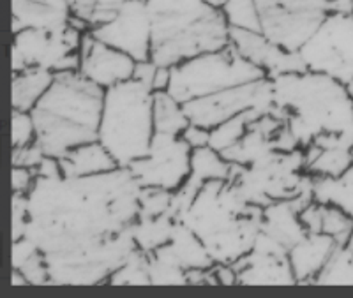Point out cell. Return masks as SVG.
Returning <instances> with one entry per match:
<instances>
[{
    "mask_svg": "<svg viewBox=\"0 0 353 298\" xmlns=\"http://www.w3.org/2000/svg\"><path fill=\"white\" fill-rule=\"evenodd\" d=\"M141 187L129 168L90 177H37L28 191V237L52 284H103L138 249L132 224Z\"/></svg>",
    "mask_w": 353,
    "mask_h": 298,
    "instance_id": "obj_1",
    "label": "cell"
},
{
    "mask_svg": "<svg viewBox=\"0 0 353 298\" xmlns=\"http://www.w3.org/2000/svg\"><path fill=\"white\" fill-rule=\"evenodd\" d=\"M105 94L80 71L55 73L48 92L30 111L36 141L46 156L62 159L72 149L99 140Z\"/></svg>",
    "mask_w": 353,
    "mask_h": 298,
    "instance_id": "obj_2",
    "label": "cell"
},
{
    "mask_svg": "<svg viewBox=\"0 0 353 298\" xmlns=\"http://www.w3.org/2000/svg\"><path fill=\"white\" fill-rule=\"evenodd\" d=\"M200 237L216 263H233L254 247L263 209L251 205L232 180H210L179 217Z\"/></svg>",
    "mask_w": 353,
    "mask_h": 298,
    "instance_id": "obj_3",
    "label": "cell"
},
{
    "mask_svg": "<svg viewBox=\"0 0 353 298\" xmlns=\"http://www.w3.org/2000/svg\"><path fill=\"white\" fill-rule=\"evenodd\" d=\"M274 96L301 149L321 134L353 141V96L341 81L314 71L281 74L274 78Z\"/></svg>",
    "mask_w": 353,
    "mask_h": 298,
    "instance_id": "obj_4",
    "label": "cell"
},
{
    "mask_svg": "<svg viewBox=\"0 0 353 298\" xmlns=\"http://www.w3.org/2000/svg\"><path fill=\"white\" fill-rule=\"evenodd\" d=\"M152 12V53L157 65H173L230 45L226 0H147Z\"/></svg>",
    "mask_w": 353,
    "mask_h": 298,
    "instance_id": "obj_5",
    "label": "cell"
},
{
    "mask_svg": "<svg viewBox=\"0 0 353 298\" xmlns=\"http://www.w3.org/2000/svg\"><path fill=\"white\" fill-rule=\"evenodd\" d=\"M154 129V89L131 80L106 89L99 141L121 168L149 153Z\"/></svg>",
    "mask_w": 353,
    "mask_h": 298,
    "instance_id": "obj_6",
    "label": "cell"
},
{
    "mask_svg": "<svg viewBox=\"0 0 353 298\" xmlns=\"http://www.w3.org/2000/svg\"><path fill=\"white\" fill-rule=\"evenodd\" d=\"M265 76V71L244 58L230 43L225 48L201 53L173 65L168 92L184 105L196 97L210 96Z\"/></svg>",
    "mask_w": 353,
    "mask_h": 298,
    "instance_id": "obj_7",
    "label": "cell"
},
{
    "mask_svg": "<svg viewBox=\"0 0 353 298\" xmlns=\"http://www.w3.org/2000/svg\"><path fill=\"white\" fill-rule=\"evenodd\" d=\"M80 28L69 21L55 28H23L12 34V71L43 67L52 73L80 71Z\"/></svg>",
    "mask_w": 353,
    "mask_h": 298,
    "instance_id": "obj_8",
    "label": "cell"
},
{
    "mask_svg": "<svg viewBox=\"0 0 353 298\" xmlns=\"http://www.w3.org/2000/svg\"><path fill=\"white\" fill-rule=\"evenodd\" d=\"M299 53L307 71L341 81L353 96V14L330 12Z\"/></svg>",
    "mask_w": 353,
    "mask_h": 298,
    "instance_id": "obj_9",
    "label": "cell"
},
{
    "mask_svg": "<svg viewBox=\"0 0 353 298\" xmlns=\"http://www.w3.org/2000/svg\"><path fill=\"white\" fill-rule=\"evenodd\" d=\"M261 32L288 52H299L332 12L330 0H256Z\"/></svg>",
    "mask_w": 353,
    "mask_h": 298,
    "instance_id": "obj_10",
    "label": "cell"
},
{
    "mask_svg": "<svg viewBox=\"0 0 353 298\" xmlns=\"http://www.w3.org/2000/svg\"><path fill=\"white\" fill-rule=\"evenodd\" d=\"M276 106L274 80L269 76L184 103L189 122L203 125L207 129H214L216 125L251 108L274 115Z\"/></svg>",
    "mask_w": 353,
    "mask_h": 298,
    "instance_id": "obj_11",
    "label": "cell"
},
{
    "mask_svg": "<svg viewBox=\"0 0 353 298\" xmlns=\"http://www.w3.org/2000/svg\"><path fill=\"white\" fill-rule=\"evenodd\" d=\"M193 149L181 134L156 133L149 153L131 162L129 169L141 187H157L175 193L184 186L191 173Z\"/></svg>",
    "mask_w": 353,
    "mask_h": 298,
    "instance_id": "obj_12",
    "label": "cell"
},
{
    "mask_svg": "<svg viewBox=\"0 0 353 298\" xmlns=\"http://www.w3.org/2000/svg\"><path fill=\"white\" fill-rule=\"evenodd\" d=\"M90 32L97 41L128 53L137 62L150 58L154 23L147 0H125L108 23Z\"/></svg>",
    "mask_w": 353,
    "mask_h": 298,
    "instance_id": "obj_13",
    "label": "cell"
},
{
    "mask_svg": "<svg viewBox=\"0 0 353 298\" xmlns=\"http://www.w3.org/2000/svg\"><path fill=\"white\" fill-rule=\"evenodd\" d=\"M230 43L239 50L244 58H248L251 64L258 65L272 80L281 74L307 71L301 53L288 52L270 41L263 32L230 28Z\"/></svg>",
    "mask_w": 353,
    "mask_h": 298,
    "instance_id": "obj_14",
    "label": "cell"
},
{
    "mask_svg": "<svg viewBox=\"0 0 353 298\" xmlns=\"http://www.w3.org/2000/svg\"><path fill=\"white\" fill-rule=\"evenodd\" d=\"M80 56V73L105 90L131 80L137 65L131 55L97 39L94 41L92 48Z\"/></svg>",
    "mask_w": 353,
    "mask_h": 298,
    "instance_id": "obj_15",
    "label": "cell"
},
{
    "mask_svg": "<svg viewBox=\"0 0 353 298\" xmlns=\"http://www.w3.org/2000/svg\"><path fill=\"white\" fill-rule=\"evenodd\" d=\"M232 266L239 274V284H297L288 253L251 249Z\"/></svg>",
    "mask_w": 353,
    "mask_h": 298,
    "instance_id": "obj_16",
    "label": "cell"
},
{
    "mask_svg": "<svg viewBox=\"0 0 353 298\" xmlns=\"http://www.w3.org/2000/svg\"><path fill=\"white\" fill-rule=\"evenodd\" d=\"M286 122L274 115H261L249 124L244 136L232 145L230 149L223 150V158L232 164L249 166L261 161L263 158L270 156L276 150L274 147V136L279 133Z\"/></svg>",
    "mask_w": 353,
    "mask_h": 298,
    "instance_id": "obj_17",
    "label": "cell"
},
{
    "mask_svg": "<svg viewBox=\"0 0 353 298\" xmlns=\"http://www.w3.org/2000/svg\"><path fill=\"white\" fill-rule=\"evenodd\" d=\"M152 254L182 266L185 272L193 268H210L216 265L200 237L182 221H176L170 242L154 251Z\"/></svg>",
    "mask_w": 353,
    "mask_h": 298,
    "instance_id": "obj_18",
    "label": "cell"
},
{
    "mask_svg": "<svg viewBox=\"0 0 353 298\" xmlns=\"http://www.w3.org/2000/svg\"><path fill=\"white\" fill-rule=\"evenodd\" d=\"M337 244L325 233H309L304 240L288 251V259L297 284H314Z\"/></svg>",
    "mask_w": 353,
    "mask_h": 298,
    "instance_id": "obj_19",
    "label": "cell"
},
{
    "mask_svg": "<svg viewBox=\"0 0 353 298\" xmlns=\"http://www.w3.org/2000/svg\"><path fill=\"white\" fill-rule=\"evenodd\" d=\"M261 231L277 240L288 251L309 235L301 222L299 210L293 205L292 200L274 202L269 206H265Z\"/></svg>",
    "mask_w": 353,
    "mask_h": 298,
    "instance_id": "obj_20",
    "label": "cell"
},
{
    "mask_svg": "<svg viewBox=\"0 0 353 298\" xmlns=\"http://www.w3.org/2000/svg\"><path fill=\"white\" fill-rule=\"evenodd\" d=\"M59 161H61L64 177H90V175L108 173V171L121 168L99 140L72 149L68 156Z\"/></svg>",
    "mask_w": 353,
    "mask_h": 298,
    "instance_id": "obj_21",
    "label": "cell"
},
{
    "mask_svg": "<svg viewBox=\"0 0 353 298\" xmlns=\"http://www.w3.org/2000/svg\"><path fill=\"white\" fill-rule=\"evenodd\" d=\"M55 73L43 67H27L12 71V109L32 111L41 97L48 92Z\"/></svg>",
    "mask_w": 353,
    "mask_h": 298,
    "instance_id": "obj_22",
    "label": "cell"
},
{
    "mask_svg": "<svg viewBox=\"0 0 353 298\" xmlns=\"http://www.w3.org/2000/svg\"><path fill=\"white\" fill-rule=\"evenodd\" d=\"M314 200L336 205L353 217V164L339 177H313Z\"/></svg>",
    "mask_w": 353,
    "mask_h": 298,
    "instance_id": "obj_23",
    "label": "cell"
},
{
    "mask_svg": "<svg viewBox=\"0 0 353 298\" xmlns=\"http://www.w3.org/2000/svg\"><path fill=\"white\" fill-rule=\"evenodd\" d=\"M176 221L179 219L170 210L166 214L157 215V217H138L132 224V237H134L138 249L147 254H152L154 251L168 244Z\"/></svg>",
    "mask_w": 353,
    "mask_h": 298,
    "instance_id": "obj_24",
    "label": "cell"
},
{
    "mask_svg": "<svg viewBox=\"0 0 353 298\" xmlns=\"http://www.w3.org/2000/svg\"><path fill=\"white\" fill-rule=\"evenodd\" d=\"M189 122L184 105L168 90L154 92V129L156 133L182 134Z\"/></svg>",
    "mask_w": 353,
    "mask_h": 298,
    "instance_id": "obj_25",
    "label": "cell"
},
{
    "mask_svg": "<svg viewBox=\"0 0 353 298\" xmlns=\"http://www.w3.org/2000/svg\"><path fill=\"white\" fill-rule=\"evenodd\" d=\"M261 115H267V113H261L260 109L251 108L248 111L241 113V115H235V117L228 118L223 124L216 125L214 129H210V143L209 145L212 149H216L217 152H223V150L230 149L232 145H235L239 140L245 134L249 124L254 120V118L261 117Z\"/></svg>",
    "mask_w": 353,
    "mask_h": 298,
    "instance_id": "obj_26",
    "label": "cell"
},
{
    "mask_svg": "<svg viewBox=\"0 0 353 298\" xmlns=\"http://www.w3.org/2000/svg\"><path fill=\"white\" fill-rule=\"evenodd\" d=\"M314 284L353 286V253L348 249V246H336L320 274L314 279Z\"/></svg>",
    "mask_w": 353,
    "mask_h": 298,
    "instance_id": "obj_27",
    "label": "cell"
},
{
    "mask_svg": "<svg viewBox=\"0 0 353 298\" xmlns=\"http://www.w3.org/2000/svg\"><path fill=\"white\" fill-rule=\"evenodd\" d=\"M352 164V149H321L316 159L305 166V173L311 177H339Z\"/></svg>",
    "mask_w": 353,
    "mask_h": 298,
    "instance_id": "obj_28",
    "label": "cell"
},
{
    "mask_svg": "<svg viewBox=\"0 0 353 298\" xmlns=\"http://www.w3.org/2000/svg\"><path fill=\"white\" fill-rule=\"evenodd\" d=\"M149 262V254L143 253L141 249H137L115 272H113L108 284H115V286H121V284H138V286H141V284H143V286L152 284V282H150Z\"/></svg>",
    "mask_w": 353,
    "mask_h": 298,
    "instance_id": "obj_29",
    "label": "cell"
},
{
    "mask_svg": "<svg viewBox=\"0 0 353 298\" xmlns=\"http://www.w3.org/2000/svg\"><path fill=\"white\" fill-rule=\"evenodd\" d=\"M226 21L230 28H244L261 32L260 11H258L256 0H226L223 6Z\"/></svg>",
    "mask_w": 353,
    "mask_h": 298,
    "instance_id": "obj_30",
    "label": "cell"
},
{
    "mask_svg": "<svg viewBox=\"0 0 353 298\" xmlns=\"http://www.w3.org/2000/svg\"><path fill=\"white\" fill-rule=\"evenodd\" d=\"M321 233L334 238L337 246H346L353 233V217L336 205H323Z\"/></svg>",
    "mask_w": 353,
    "mask_h": 298,
    "instance_id": "obj_31",
    "label": "cell"
},
{
    "mask_svg": "<svg viewBox=\"0 0 353 298\" xmlns=\"http://www.w3.org/2000/svg\"><path fill=\"white\" fill-rule=\"evenodd\" d=\"M172 191L157 189V187H143L140 198V214L138 217H157L166 214L172 206Z\"/></svg>",
    "mask_w": 353,
    "mask_h": 298,
    "instance_id": "obj_32",
    "label": "cell"
},
{
    "mask_svg": "<svg viewBox=\"0 0 353 298\" xmlns=\"http://www.w3.org/2000/svg\"><path fill=\"white\" fill-rule=\"evenodd\" d=\"M149 270L152 284H188V272L182 266L163 258H157L156 254H149Z\"/></svg>",
    "mask_w": 353,
    "mask_h": 298,
    "instance_id": "obj_33",
    "label": "cell"
},
{
    "mask_svg": "<svg viewBox=\"0 0 353 298\" xmlns=\"http://www.w3.org/2000/svg\"><path fill=\"white\" fill-rule=\"evenodd\" d=\"M36 125L30 111L12 109V149L36 143Z\"/></svg>",
    "mask_w": 353,
    "mask_h": 298,
    "instance_id": "obj_34",
    "label": "cell"
},
{
    "mask_svg": "<svg viewBox=\"0 0 353 298\" xmlns=\"http://www.w3.org/2000/svg\"><path fill=\"white\" fill-rule=\"evenodd\" d=\"M18 268L23 272L25 277L28 279L30 284H36V286L52 284L48 263H46V258H44V254L41 253V251H36V253H34L28 259H25Z\"/></svg>",
    "mask_w": 353,
    "mask_h": 298,
    "instance_id": "obj_35",
    "label": "cell"
},
{
    "mask_svg": "<svg viewBox=\"0 0 353 298\" xmlns=\"http://www.w3.org/2000/svg\"><path fill=\"white\" fill-rule=\"evenodd\" d=\"M28 224L27 194H12V240L25 237Z\"/></svg>",
    "mask_w": 353,
    "mask_h": 298,
    "instance_id": "obj_36",
    "label": "cell"
},
{
    "mask_svg": "<svg viewBox=\"0 0 353 298\" xmlns=\"http://www.w3.org/2000/svg\"><path fill=\"white\" fill-rule=\"evenodd\" d=\"M44 156L46 153H44V150L41 149L37 141L32 145L12 149V166H25V168L36 169L43 162Z\"/></svg>",
    "mask_w": 353,
    "mask_h": 298,
    "instance_id": "obj_37",
    "label": "cell"
},
{
    "mask_svg": "<svg viewBox=\"0 0 353 298\" xmlns=\"http://www.w3.org/2000/svg\"><path fill=\"white\" fill-rule=\"evenodd\" d=\"M301 222L304 224L307 233H321V224H323V203L313 202L305 205L304 209L299 212Z\"/></svg>",
    "mask_w": 353,
    "mask_h": 298,
    "instance_id": "obj_38",
    "label": "cell"
},
{
    "mask_svg": "<svg viewBox=\"0 0 353 298\" xmlns=\"http://www.w3.org/2000/svg\"><path fill=\"white\" fill-rule=\"evenodd\" d=\"M125 0H97V6L94 9L92 17H90V30L101 25L108 23L113 17H115L117 9L124 4Z\"/></svg>",
    "mask_w": 353,
    "mask_h": 298,
    "instance_id": "obj_39",
    "label": "cell"
},
{
    "mask_svg": "<svg viewBox=\"0 0 353 298\" xmlns=\"http://www.w3.org/2000/svg\"><path fill=\"white\" fill-rule=\"evenodd\" d=\"M36 178V169L25 168V166H12V194H28Z\"/></svg>",
    "mask_w": 353,
    "mask_h": 298,
    "instance_id": "obj_40",
    "label": "cell"
},
{
    "mask_svg": "<svg viewBox=\"0 0 353 298\" xmlns=\"http://www.w3.org/2000/svg\"><path fill=\"white\" fill-rule=\"evenodd\" d=\"M181 136L184 138L185 143L193 150L200 149V147H207L210 143V129H207L203 125L189 124Z\"/></svg>",
    "mask_w": 353,
    "mask_h": 298,
    "instance_id": "obj_41",
    "label": "cell"
},
{
    "mask_svg": "<svg viewBox=\"0 0 353 298\" xmlns=\"http://www.w3.org/2000/svg\"><path fill=\"white\" fill-rule=\"evenodd\" d=\"M156 71H157V64L152 61V58H149V61H138L137 65H134V73H132V78L138 81H141V83L149 85V87H152Z\"/></svg>",
    "mask_w": 353,
    "mask_h": 298,
    "instance_id": "obj_42",
    "label": "cell"
},
{
    "mask_svg": "<svg viewBox=\"0 0 353 298\" xmlns=\"http://www.w3.org/2000/svg\"><path fill=\"white\" fill-rule=\"evenodd\" d=\"M69 6H71L72 17L81 18L88 23L97 6V0H69ZM88 27H90V23H88Z\"/></svg>",
    "mask_w": 353,
    "mask_h": 298,
    "instance_id": "obj_43",
    "label": "cell"
},
{
    "mask_svg": "<svg viewBox=\"0 0 353 298\" xmlns=\"http://www.w3.org/2000/svg\"><path fill=\"white\" fill-rule=\"evenodd\" d=\"M214 270H216L217 281H219V284H223V286L239 284V274L232 266V263H216V265H214Z\"/></svg>",
    "mask_w": 353,
    "mask_h": 298,
    "instance_id": "obj_44",
    "label": "cell"
},
{
    "mask_svg": "<svg viewBox=\"0 0 353 298\" xmlns=\"http://www.w3.org/2000/svg\"><path fill=\"white\" fill-rule=\"evenodd\" d=\"M170 81H172V67H168V65H157L156 76H154V83H152L154 92L168 90Z\"/></svg>",
    "mask_w": 353,
    "mask_h": 298,
    "instance_id": "obj_45",
    "label": "cell"
},
{
    "mask_svg": "<svg viewBox=\"0 0 353 298\" xmlns=\"http://www.w3.org/2000/svg\"><path fill=\"white\" fill-rule=\"evenodd\" d=\"M332 11L336 12H348L353 14V0H330Z\"/></svg>",
    "mask_w": 353,
    "mask_h": 298,
    "instance_id": "obj_46",
    "label": "cell"
},
{
    "mask_svg": "<svg viewBox=\"0 0 353 298\" xmlns=\"http://www.w3.org/2000/svg\"><path fill=\"white\" fill-rule=\"evenodd\" d=\"M25 2H32V4H41V6H52V8L71 9L69 0H25Z\"/></svg>",
    "mask_w": 353,
    "mask_h": 298,
    "instance_id": "obj_47",
    "label": "cell"
},
{
    "mask_svg": "<svg viewBox=\"0 0 353 298\" xmlns=\"http://www.w3.org/2000/svg\"><path fill=\"white\" fill-rule=\"evenodd\" d=\"M11 284L12 286H30V282H28V279L25 277V274L20 268H12Z\"/></svg>",
    "mask_w": 353,
    "mask_h": 298,
    "instance_id": "obj_48",
    "label": "cell"
},
{
    "mask_svg": "<svg viewBox=\"0 0 353 298\" xmlns=\"http://www.w3.org/2000/svg\"><path fill=\"white\" fill-rule=\"evenodd\" d=\"M346 246H348V249L353 253V233H352V237H350V242L346 244Z\"/></svg>",
    "mask_w": 353,
    "mask_h": 298,
    "instance_id": "obj_49",
    "label": "cell"
},
{
    "mask_svg": "<svg viewBox=\"0 0 353 298\" xmlns=\"http://www.w3.org/2000/svg\"><path fill=\"white\" fill-rule=\"evenodd\" d=\"M352 156H353V145H352Z\"/></svg>",
    "mask_w": 353,
    "mask_h": 298,
    "instance_id": "obj_50",
    "label": "cell"
}]
</instances>
